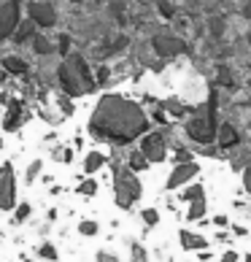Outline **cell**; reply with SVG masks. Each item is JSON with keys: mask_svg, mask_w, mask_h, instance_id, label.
Here are the masks:
<instances>
[{"mask_svg": "<svg viewBox=\"0 0 251 262\" xmlns=\"http://www.w3.org/2000/svg\"><path fill=\"white\" fill-rule=\"evenodd\" d=\"M127 168H130L132 173H138V170H146V168H149V160L143 157L141 151H132V154H130V162H127Z\"/></svg>", "mask_w": 251, "mask_h": 262, "instance_id": "9a60e30c", "label": "cell"}, {"mask_svg": "<svg viewBox=\"0 0 251 262\" xmlns=\"http://www.w3.org/2000/svg\"><path fill=\"white\" fill-rule=\"evenodd\" d=\"M130 262H149V251L143 249L141 244H130Z\"/></svg>", "mask_w": 251, "mask_h": 262, "instance_id": "e0dca14e", "label": "cell"}, {"mask_svg": "<svg viewBox=\"0 0 251 262\" xmlns=\"http://www.w3.org/2000/svg\"><path fill=\"white\" fill-rule=\"evenodd\" d=\"M30 16H33V22L41 25V27H52L54 19H57L54 8H52L49 3H33V6H30Z\"/></svg>", "mask_w": 251, "mask_h": 262, "instance_id": "9c48e42d", "label": "cell"}, {"mask_svg": "<svg viewBox=\"0 0 251 262\" xmlns=\"http://www.w3.org/2000/svg\"><path fill=\"white\" fill-rule=\"evenodd\" d=\"M16 206V176L14 165L3 162L0 165V211H11Z\"/></svg>", "mask_w": 251, "mask_h": 262, "instance_id": "277c9868", "label": "cell"}, {"mask_svg": "<svg viewBox=\"0 0 251 262\" xmlns=\"http://www.w3.org/2000/svg\"><path fill=\"white\" fill-rule=\"evenodd\" d=\"M141 154L146 157L149 162H162L168 157V141H165V135L162 133H149V135H143V141H141Z\"/></svg>", "mask_w": 251, "mask_h": 262, "instance_id": "8992f818", "label": "cell"}, {"mask_svg": "<svg viewBox=\"0 0 251 262\" xmlns=\"http://www.w3.org/2000/svg\"><path fill=\"white\" fill-rule=\"evenodd\" d=\"M146 114L122 95H105L89 119V133L108 143H130L146 133Z\"/></svg>", "mask_w": 251, "mask_h": 262, "instance_id": "6da1fadb", "label": "cell"}, {"mask_svg": "<svg viewBox=\"0 0 251 262\" xmlns=\"http://www.w3.org/2000/svg\"><path fill=\"white\" fill-rule=\"evenodd\" d=\"M54 157L60 160V162H71V160H73V151H71V149H57Z\"/></svg>", "mask_w": 251, "mask_h": 262, "instance_id": "484cf974", "label": "cell"}, {"mask_svg": "<svg viewBox=\"0 0 251 262\" xmlns=\"http://www.w3.org/2000/svg\"><path fill=\"white\" fill-rule=\"evenodd\" d=\"M103 165H105L103 154H100V151H89V154L84 157V173H98Z\"/></svg>", "mask_w": 251, "mask_h": 262, "instance_id": "8fae6325", "label": "cell"}, {"mask_svg": "<svg viewBox=\"0 0 251 262\" xmlns=\"http://www.w3.org/2000/svg\"><path fill=\"white\" fill-rule=\"evenodd\" d=\"M98 262H119V257L113 254V251H105V249H100V251H98Z\"/></svg>", "mask_w": 251, "mask_h": 262, "instance_id": "d4e9b609", "label": "cell"}, {"mask_svg": "<svg viewBox=\"0 0 251 262\" xmlns=\"http://www.w3.org/2000/svg\"><path fill=\"white\" fill-rule=\"evenodd\" d=\"M3 79H6V73H3V71H0V84H3Z\"/></svg>", "mask_w": 251, "mask_h": 262, "instance_id": "4dcf8cb0", "label": "cell"}, {"mask_svg": "<svg viewBox=\"0 0 251 262\" xmlns=\"http://www.w3.org/2000/svg\"><path fill=\"white\" fill-rule=\"evenodd\" d=\"M60 79L62 86L71 95H84L86 90H92V76H89V68L84 65L81 57H67L62 62V71H60Z\"/></svg>", "mask_w": 251, "mask_h": 262, "instance_id": "3957f363", "label": "cell"}, {"mask_svg": "<svg viewBox=\"0 0 251 262\" xmlns=\"http://www.w3.org/2000/svg\"><path fill=\"white\" fill-rule=\"evenodd\" d=\"M202 195H206L202 184H192V187H187L184 192H181V200H184V203H197V200H206Z\"/></svg>", "mask_w": 251, "mask_h": 262, "instance_id": "7c38bea8", "label": "cell"}, {"mask_svg": "<svg viewBox=\"0 0 251 262\" xmlns=\"http://www.w3.org/2000/svg\"><path fill=\"white\" fill-rule=\"evenodd\" d=\"M214 222H216L219 227H227V222H230V219L224 216V213H219V216H214Z\"/></svg>", "mask_w": 251, "mask_h": 262, "instance_id": "f546056e", "label": "cell"}, {"mask_svg": "<svg viewBox=\"0 0 251 262\" xmlns=\"http://www.w3.org/2000/svg\"><path fill=\"white\" fill-rule=\"evenodd\" d=\"M141 195H143V187H141L138 176L130 168L113 165V198H117V206L127 211L141 200Z\"/></svg>", "mask_w": 251, "mask_h": 262, "instance_id": "7a4b0ae2", "label": "cell"}, {"mask_svg": "<svg viewBox=\"0 0 251 262\" xmlns=\"http://www.w3.org/2000/svg\"><path fill=\"white\" fill-rule=\"evenodd\" d=\"M238 259H240V257H238V251H233V249L221 254V262H238Z\"/></svg>", "mask_w": 251, "mask_h": 262, "instance_id": "4316f807", "label": "cell"}, {"mask_svg": "<svg viewBox=\"0 0 251 262\" xmlns=\"http://www.w3.org/2000/svg\"><path fill=\"white\" fill-rule=\"evenodd\" d=\"M178 238H181V246L187 251H202L208 246V238H202L200 232H192V230H181Z\"/></svg>", "mask_w": 251, "mask_h": 262, "instance_id": "30bf717a", "label": "cell"}, {"mask_svg": "<svg viewBox=\"0 0 251 262\" xmlns=\"http://www.w3.org/2000/svg\"><path fill=\"white\" fill-rule=\"evenodd\" d=\"M25 105H22V100H11L8 103V111H6V119H3V130H8V133H14V130H19L25 124Z\"/></svg>", "mask_w": 251, "mask_h": 262, "instance_id": "ba28073f", "label": "cell"}, {"mask_svg": "<svg viewBox=\"0 0 251 262\" xmlns=\"http://www.w3.org/2000/svg\"><path fill=\"white\" fill-rule=\"evenodd\" d=\"M41 168H43V162H41V160H33L30 168H27V173H25V181L33 184V181L38 179V173H41Z\"/></svg>", "mask_w": 251, "mask_h": 262, "instance_id": "ffe728a7", "label": "cell"}, {"mask_svg": "<svg viewBox=\"0 0 251 262\" xmlns=\"http://www.w3.org/2000/svg\"><path fill=\"white\" fill-rule=\"evenodd\" d=\"M30 211H33V208H30V203H22V206L16 208V216H14V222H16V225H19V222H25L27 216H30Z\"/></svg>", "mask_w": 251, "mask_h": 262, "instance_id": "cb8c5ba5", "label": "cell"}, {"mask_svg": "<svg viewBox=\"0 0 251 262\" xmlns=\"http://www.w3.org/2000/svg\"><path fill=\"white\" fill-rule=\"evenodd\" d=\"M79 232H81V235H98V222L84 219L81 225H79Z\"/></svg>", "mask_w": 251, "mask_h": 262, "instance_id": "7402d4cb", "label": "cell"}, {"mask_svg": "<svg viewBox=\"0 0 251 262\" xmlns=\"http://www.w3.org/2000/svg\"><path fill=\"white\" fill-rule=\"evenodd\" d=\"M219 141H221V146H235L238 143V130L230 127V124H224V127L219 130Z\"/></svg>", "mask_w": 251, "mask_h": 262, "instance_id": "5bb4252c", "label": "cell"}, {"mask_svg": "<svg viewBox=\"0 0 251 262\" xmlns=\"http://www.w3.org/2000/svg\"><path fill=\"white\" fill-rule=\"evenodd\" d=\"M200 216H206V200H197V203H189V211H187V219H189V222H197Z\"/></svg>", "mask_w": 251, "mask_h": 262, "instance_id": "2e32d148", "label": "cell"}, {"mask_svg": "<svg viewBox=\"0 0 251 262\" xmlns=\"http://www.w3.org/2000/svg\"><path fill=\"white\" fill-rule=\"evenodd\" d=\"M187 135L197 143H211L216 138V124L214 116H195V119L187 122Z\"/></svg>", "mask_w": 251, "mask_h": 262, "instance_id": "5b68a950", "label": "cell"}, {"mask_svg": "<svg viewBox=\"0 0 251 262\" xmlns=\"http://www.w3.org/2000/svg\"><path fill=\"white\" fill-rule=\"evenodd\" d=\"M3 71H8V73H25L27 65L22 60H16V57H6V60H3Z\"/></svg>", "mask_w": 251, "mask_h": 262, "instance_id": "ac0fdd59", "label": "cell"}, {"mask_svg": "<svg viewBox=\"0 0 251 262\" xmlns=\"http://www.w3.org/2000/svg\"><path fill=\"white\" fill-rule=\"evenodd\" d=\"M38 257H43L49 262H57V249L52 244H41V246H38Z\"/></svg>", "mask_w": 251, "mask_h": 262, "instance_id": "44dd1931", "label": "cell"}, {"mask_svg": "<svg viewBox=\"0 0 251 262\" xmlns=\"http://www.w3.org/2000/svg\"><path fill=\"white\" fill-rule=\"evenodd\" d=\"M141 216H143V222H146V227H154V225L159 222V213L154 211V208H146V211L141 213Z\"/></svg>", "mask_w": 251, "mask_h": 262, "instance_id": "603a6c76", "label": "cell"}, {"mask_svg": "<svg viewBox=\"0 0 251 262\" xmlns=\"http://www.w3.org/2000/svg\"><path fill=\"white\" fill-rule=\"evenodd\" d=\"M200 173V168L195 162H184V165H176L173 168V173L168 176V189H178V187H184V184H189L192 179H195Z\"/></svg>", "mask_w": 251, "mask_h": 262, "instance_id": "52a82bcc", "label": "cell"}, {"mask_svg": "<svg viewBox=\"0 0 251 262\" xmlns=\"http://www.w3.org/2000/svg\"><path fill=\"white\" fill-rule=\"evenodd\" d=\"M35 49H38V52L43 54V52H49V43H46L43 38H38V41H35Z\"/></svg>", "mask_w": 251, "mask_h": 262, "instance_id": "f1b7e54d", "label": "cell"}, {"mask_svg": "<svg viewBox=\"0 0 251 262\" xmlns=\"http://www.w3.org/2000/svg\"><path fill=\"white\" fill-rule=\"evenodd\" d=\"M95 192H98V181H95V179H86V181H81V184H79V195L92 198Z\"/></svg>", "mask_w": 251, "mask_h": 262, "instance_id": "d6986e66", "label": "cell"}, {"mask_svg": "<svg viewBox=\"0 0 251 262\" xmlns=\"http://www.w3.org/2000/svg\"><path fill=\"white\" fill-rule=\"evenodd\" d=\"M243 187H246V192L251 195V168H246V170H243Z\"/></svg>", "mask_w": 251, "mask_h": 262, "instance_id": "83f0119b", "label": "cell"}, {"mask_svg": "<svg viewBox=\"0 0 251 262\" xmlns=\"http://www.w3.org/2000/svg\"><path fill=\"white\" fill-rule=\"evenodd\" d=\"M154 46L162 52V54H173V52H181L184 46H181V41H173V38H157L154 41Z\"/></svg>", "mask_w": 251, "mask_h": 262, "instance_id": "4fadbf2b", "label": "cell"}]
</instances>
